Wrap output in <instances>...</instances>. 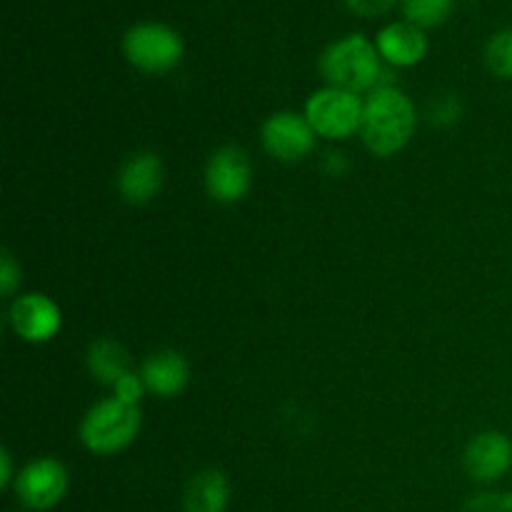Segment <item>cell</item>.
<instances>
[{"instance_id":"1","label":"cell","mask_w":512,"mask_h":512,"mask_svg":"<svg viewBox=\"0 0 512 512\" xmlns=\"http://www.w3.org/2000/svg\"><path fill=\"white\" fill-rule=\"evenodd\" d=\"M415 105L395 85H380L365 100L363 133L365 145L378 158H390L410 143L415 133Z\"/></svg>"},{"instance_id":"2","label":"cell","mask_w":512,"mask_h":512,"mask_svg":"<svg viewBox=\"0 0 512 512\" xmlns=\"http://www.w3.org/2000/svg\"><path fill=\"white\" fill-rule=\"evenodd\" d=\"M318 68L325 83L358 95L380 88V78H383V58L378 48L360 33L345 35L330 43L320 55Z\"/></svg>"},{"instance_id":"3","label":"cell","mask_w":512,"mask_h":512,"mask_svg":"<svg viewBox=\"0 0 512 512\" xmlns=\"http://www.w3.org/2000/svg\"><path fill=\"white\" fill-rule=\"evenodd\" d=\"M140 430V408L113 398L100 400L80 423V440L95 455H115L128 448Z\"/></svg>"},{"instance_id":"4","label":"cell","mask_w":512,"mask_h":512,"mask_svg":"<svg viewBox=\"0 0 512 512\" xmlns=\"http://www.w3.org/2000/svg\"><path fill=\"white\" fill-rule=\"evenodd\" d=\"M123 53L143 73H168L183 60V38L170 25L145 20L123 35Z\"/></svg>"},{"instance_id":"5","label":"cell","mask_w":512,"mask_h":512,"mask_svg":"<svg viewBox=\"0 0 512 512\" xmlns=\"http://www.w3.org/2000/svg\"><path fill=\"white\" fill-rule=\"evenodd\" d=\"M365 100H360L358 93L350 90L325 88L315 90L305 103V118L313 125L320 138L328 140H345L363 128Z\"/></svg>"},{"instance_id":"6","label":"cell","mask_w":512,"mask_h":512,"mask_svg":"<svg viewBox=\"0 0 512 512\" xmlns=\"http://www.w3.org/2000/svg\"><path fill=\"white\" fill-rule=\"evenodd\" d=\"M260 138H263L265 150L273 155L280 163H298L305 155L313 153L315 138L318 133L308 118L293 110H280L273 113L260 128Z\"/></svg>"},{"instance_id":"7","label":"cell","mask_w":512,"mask_h":512,"mask_svg":"<svg viewBox=\"0 0 512 512\" xmlns=\"http://www.w3.org/2000/svg\"><path fill=\"white\" fill-rule=\"evenodd\" d=\"M15 495L30 510H50L68 493V470L55 458H38L15 475Z\"/></svg>"},{"instance_id":"8","label":"cell","mask_w":512,"mask_h":512,"mask_svg":"<svg viewBox=\"0 0 512 512\" xmlns=\"http://www.w3.org/2000/svg\"><path fill=\"white\" fill-rule=\"evenodd\" d=\"M250 170L248 155L240 148H220L210 155L208 165H205V188H208L210 198L218 203H238L248 195L250 190Z\"/></svg>"},{"instance_id":"9","label":"cell","mask_w":512,"mask_h":512,"mask_svg":"<svg viewBox=\"0 0 512 512\" xmlns=\"http://www.w3.org/2000/svg\"><path fill=\"white\" fill-rule=\"evenodd\" d=\"M10 325H13L15 335L23 338L25 343H48L58 335L60 310L50 298L40 293L20 295L10 305Z\"/></svg>"},{"instance_id":"10","label":"cell","mask_w":512,"mask_h":512,"mask_svg":"<svg viewBox=\"0 0 512 512\" xmlns=\"http://www.w3.org/2000/svg\"><path fill=\"white\" fill-rule=\"evenodd\" d=\"M512 468V440L498 430H488L470 440L465 450V470L478 483H495Z\"/></svg>"},{"instance_id":"11","label":"cell","mask_w":512,"mask_h":512,"mask_svg":"<svg viewBox=\"0 0 512 512\" xmlns=\"http://www.w3.org/2000/svg\"><path fill=\"white\" fill-rule=\"evenodd\" d=\"M375 48H378L383 63L393 65V68H413L428 53V38H425L423 28L408 23V20H398V23L380 28Z\"/></svg>"},{"instance_id":"12","label":"cell","mask_w":512,"mask_h":512,"mask_svg":"<svg viewBox=\"0 0 512 512\" xmlns=\"http://www.w3.org/2000/svg\"><path fill=\"white\" fill-rule=\"evenodd\" d=\"M163 188V160L155 153H138L120 168L118 190L130 205H145Z\"/></svg>"},{"instance_id":"13","label":"cell","mask_w":512,"mask_h":512,"mask_svg":"<svg viewBox=\"0 0 512 512\" xmlns=\"http://www.w3.org/2000/svg\"><path fill=\"white\" fill-rule=\"evenodd\" d=\"M140 378H143L145 388L160 398H173V395L183 393L188 385L190 368L185 358L175 350H163V353H153L140 368Z\"/></svg>"},{"instance_id":"14","label":"cell","mask_w":512,"mask_h":512,"mask_svg":"<svg viewBox=\"0 0 512 512\" xmlns=\"http://www.w3.org/2000/svg\"><path fill=\"white\" fill-rule=\"evenodd\" d=\"M185 510L188 512H225L230 503V485L220 470H203L193 475L185 488Z\"/></svg>"},{"instance_id":"15","label":"cell","mask_w":512,"mask_h":512,"mask_svg":"<svg viewBox=\"0 0 512 512\" xmlns=\"http://www.w3.org/2000/svg\"><path fill=\"white\" fill-rule=\"evenodd\" d=\"M88 368L95 380L105 385H115L123 375L130 373V358L125 348H120L115 340L100 338L88 350Z\"/></svg>"},{"instance_id":"16","label":"cell","mask_w":512,"mask_h":512,"mask_svg":"<svg viewBox=\"0 0 512 512\" xmlns=\"http://www.w3.org/2000/svg\"><path fill=\"white\" fill-rule=\"evenodd\" d=\"M455 0H403V15L418 28H438L450 18Z\"/></svg>"},{"instance_id":"17","label":"cell","mask_w":512,"mask_h":512,"mask_svg":"<svg viewBox=\"0 0 512 512\" xmlns=\"http://www.w3.org/2000/svg\"><path fill=\"white\" fill-rule=\"evenodd\" d=\"M485 65L493 75L512 80V28L500 30L485 45Z\"/></svg>"},{"instance_id":"18","label":"cell","mask_w":512,"mask_h":512,"mask_svg":"<svg viewBox=\"0 0 512 512\" xmlns=\"http://www.w3.org/2000/svg\"><path fill=\"white\" fill-rule=\"evenodd\" d=\"M460 113H463L460 100L455 98V95H443V98L435 100L433 108H430V120H433L435 125H453L458 123Z\"/></svg>"},{"instance_id":"19","label":"cell","mask_w":512,"mask_h":512,"mask_svg":"<svg viewBox=\"0 0 512 512\" xmlns=\"http://www.w3.org/2000/svg\"><path fill=\"white\" fill-rule=\"evenodd\" d=\"M113 390H115V398L118 400H123V403H128V405H138L140 400H143V393L148 388H145L143 378L130 370L128 375H123V378L113 385Z\"/></svg>"},{"instance_id":"20","label":"cell","mask_w":512,"mask_h":512,"mask_svg":"<svg viewBox=\"0 0 512 512\" xmlns=\"http://www.w3.org/2000/svg\"><path fill=\"white\" fill-rule=\"evenodd\" d=\"M18 285H20V268L13 260V255L5 250L3 258H0V293H3L5 298H10Z\"/></svg>"},{"instance_id":"21","label":"cell","mask_w":512,"mask_h":512,"mask_svg":"<svg viewBox=\"0 0 512 512\" xmlns=\"http://www.w3.org/2000/svg\"><path fill=\"white\" fill-rule=\"evenodd\" d=\"M398 0H345L350 13L363 15V18H375V15L388 13Z\"/></svg>"},{"instance_id":"22","label":"cell","mask_w":512,"mask_h":512,"mask_svg":"<svg viewBox=\"0 0 512 512\" xmlns=\"http://www.w3.org/2000/svg\"><path fill=\"white\" fill-rule=\"evenodd\" d=\"M468 512H512L510 495H478L470 500Z\"/></svg>"},{"instance_id":"23","label":"cell","mask_w":512,"mask_h":512,"mask_svg":"<svg viewBox=\"0 0 512 512\" xmlns=\"http://www.w3.org/2000/svg\"><path fill=\"white\" fill-rule=\"evenodd\" d=\"M13 483V460H10L8 450H0V485H3V488H10Z\"/></svg>"},{"instance_id":"24","label":"cell","mask_w":512,"mask_h":512,"mask_svg":"<svg viewBox=\"0 0 512 512\" xmlns=\"http://www.w3.org/2000/svg\"><path fill=\"white\" fill-rule=\"evenodd\" d=\"M510 495V505H512V493H508Z\"/></svg>"}]
</instances>
